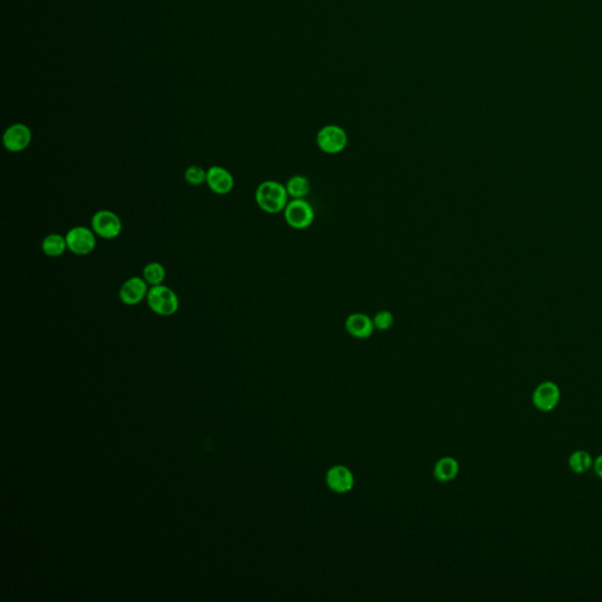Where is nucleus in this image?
Wrapping results in <instances>:
<instances>
[{
	"mask_svg": "<svg viewBox=\"0 0 602 602\" xmlns=\"http://www.w3.org/2000/svg\"><path fill=\"white\" fill-rule=\"evenodd\" d=\"M41 250L47 257L51 258L60 257L64 255L66 250H68L66 237H63L61 234H49L47 237L44 238Z\"/></svg>",
	"mask_w": 602,
	"mask_h": 602,
	"instance_id": "4468645a",
	"label": "nucleus"
},
{
	"mask_svg": "<svg viewBox=\"0 0 602 602\" xmlns=\"http://www.w3.org/2000/svg\"><path fill=\"white\" fill-rule=\"evenodd\" d=\"M561 392L556 383L553 381H544L537 386L533 395L532 402L535 409L542 412H551L559 405Z\"/></svg>",
	"mask_w": 602,
	"mask_h": 602,
	"instance_id": "0eeeda50",
	"label": "nucleus"
},
{
	"mask_svg": "<svg viewBox=\"0 0 602 602\" xmlns=\"http://www.w3.org/2000/svg\"><path fill=\"white\" fill-rule=\"evenodd\" d=\"M373 324L376 330L388 331L395 324V316L390 311H380L376 313L373 318Z\"/></svg>",
	"mask_w": 602,
	"mask_h": 602,
	"instance_id": "6ab92c4d",
	"label": "nucleus"
},
{
	"mask_svg": "<svg viewBox=\"0 0 602 602\" xmlns=\"http://www.w3.org/2000/svg\"><path fill=\"white\" fill-rule=\"evenodd\" d=\"M206 184L212 192L219 196H225L233 190L234 179L229 169L222 166H212L207 169Z\"/></svg>",
	"mask_w": 602,
	"mask_h": 602,
	"instance_id": "9b49d317",
	"label": "nucleus"
},
{
	"mask_svg": "<svg viewBox=\"0 0 602 602\" xmlns=\"http://www.w3.org/2000/svg\"><path fill=\"white\" fill-rule=\"evenodd\" d=\"M286 186L276 180L262 181L255 191V201L262 211L269 214L283 212L288 204Z\"/></svg>",
	"mask_w": 602,
	"mask_h": 602,
	"instance_id": "f257e3e1",
	"label": "nucleus"
},
{
	"mask_svg": "<svg viewBox=\"0 0 602 602\" xmlns=\"http://www.w3.org/2000/svg\"><path fill=\"white\" fill-rule=\"evenodd\" d=\"M287 193L292 199H305L311 191V184L306 177L295 174L287 180Z\"/></svg>",
	"mask_w": 602,
	"mask_h": 602,
	"instance_id": "2eb2a0df",
	"label": "nucleus"
},
{
	"mask_svg": "<svg viewBox=\"0 0 602 602\" xmlns=\"http://www.w3.org/2000/svg\"><path fill=\"white\" fill-rule=\"evenodd\" d=\"M32 140V132L29 126L24 124H15L5 131L3 136V143L6 150L13 153L22 152L30 146Z\"/></svg>",
	"mask_w": 602,
	"mask_h": 602,
	"instance_id": "1a4fd4ad",
	"label": "nucleus"
},
{
	"mask_svg": "<svg viewBox=\"0 0 602 602\" xmlns=\"http://www.w3.org/2000/svg\"><path fill=\"white\" fill-rule=\"evenodd\" d=\"M325 480L331 491L338 494L348 493L354 487V475L350 468L342 465L331 467L330 470H327Z\"/></svg>",
	"mask_w": 602,
	"mask_h": 602,
	"instance_id": "9d476101",
	"label": "nucleus"
},
{
	"mask_svg": "<svg viewBox=\"0 0 602 602\" xmlns=\"http://www.w3.org/2000/svg\"><path fill=\"white\" fill-rule=\"evenodd\" d=\"M347 134L344 129L335 125L325 126L316 136V143L320 150L327 155H337L347 146Z\"/></svg>",
	"mask_w": 602,
	"mask_h": 602,
	"instance_id": "423d86ee",
	"label": "nucleus"
},
{
	"mask_svg": "<svg viewBox=\"0 0 602 602\" xmlns=\"http://www.w3.org/2000/svg\"><path fill=\"white\" fill-rule=\"evenodd\" d=\"M207 171L198 165H192L185 171V180L192 186H200L206 183Z\"/></svg>",
	"mask_w": 602,
	"mask_h": 602,
	"instance_id": "a211bd4d",
	"label": "nucleus"
},
{
	"mask_svg": "<svg viewBox=\"0 0 602 602\" xmlns=\"http://www.w3.org/2000/svg\"><path fill=\"white\" fill-rule=\"evenodd\" d=\"M593 468H594L595 474L600 478V480H602V454L594 460Z\"/></svg>",
	"mask_w": 602,
	"mask_h": 602,
	"instance_id": "aec40b11",
	"label": "nucleus"
},
{
	"mask_svg": "<svg viewBox=\"0 0 602 602\" xmlns=\"http://www.w3.org/2000/svg\"><path fill=\"white\" fill-rule=\"evenodd\" d=\"M165 276V269L160 262H150L143 267V278L150 287L162 285Z\"/></svg>",
	"mask_w": 602,
	"mask_h": 602,
	"instance_id": "f3484780",
	"label": "nucleus"
},
{
	"mask_svg": "<svg viewBox=\"0 0 602 602\" xmlns=\"http://www.w3.org/2000/svg\"><path fill=\"white\" fill-rule=\"evenodd\" d=\"M92 230L103 239H115L122 233V222L118 214L108 210L98 211L92 217Z\"/></svg>",
	"mask_w": 602,
	"mask_h": 602,
	"instance_id": "39448f33",
	"label": "nucleus"
},
{
	"mask_svg": "<svg viewBox=\"0 0 602 602\" xmlns=\"http://www.w3.org/2000/svg\"><path fill=\"white\" fill-rule=\"evenodd\" d=\"M593 458L586 451H575L568 458V467L575 474L587 473L593 467Z\"/></svg>",
	"mask_w": 602,
	"mask_h": 602,
	"instance_id": "dca6fc26",
	"label": "nucleus"
},
{
	"mask_svg": "<svg viewBox=\"0 0 602 602\" xmlns=\"http://www.w3.org/2000/svg\"><path fill=\"white\" fill-rule=\"evenodd\" d=\"M345 327L352 337L357 339H367L376 330L373 319L364 313H352L345 321Z\"/></svg>",
	"mask_w": 602,
	"mask_h": 602,
	"instance_id": "f8f14e48",
	"label": "nucleus"
},
{
	"mask_svg": "<svg viewBox=\"0 0 602 602\" xmlns=\"http://www.w3.org/2000/svg\"><path fill=\"white\" fill-rule=\"evenodd\" d=\"M283 217L292 229L305 230L312 225L314 210L305 199H292L283 210Z\"/></svg>",
	"mask_w": 602,
	"mask_h": 602,
	"instance_id": "7ed1b4c3",
	"label": "nucleus"
},
{
	"mask_svg": "<svg viewBox=\"0 0 602 602\" xmlns=\"http://www.w3.org/2000/svg\"><path fill=\"white\" fill-rule=\"evenodd\" d=\"M459 463L454 458L444 456L435 463L433 470L434 477L437 481L448 482L456 479V475L459 474Z\"/></svg>",
	"mask_w": 602,
	"mask_h": 602,
	"instance_id": "ddd939ff",
	"label": "nucleus"
},
{
	"mask_svg": "<svg viewBox=\"0 0 602 602\" xmlns=\"http://www.w3.org/2000/svg\"><path fill=\"white\" fill-rule=\"evenodd\" d=\"M148 290H150L148 283L145 281L143 278L132 276V278L126 280L125 283H122V287H120L119 299L125 305H138L143 299H146Z\"/></svg>",
	"mask_w": 602,
	"mask_h": 602,
	"instance_id": "6e6552de",
	"label": "nucleus"
},
{
	"mask_svg": "<svg viewBox=\"0 0 602 602\" xmlns=\"http://www.w3.org/2000/svg\"><path fill=\"white\" fill-rule=\"evenodd\" d=\"M146 301L150 311L158 316H171L179 309V297L174 290L165 285L150 287Z\"/></svg>",
	"mask_w": 602,
	"mask_h": 602,
	"instance_id": "f03ea898",
	"label": "nucleus"
},
{
	"mask_svg": "<svg viewBox=\"0 0 602 602\" xmlns=\"http://www.w3.org/2000/svg\"><path fill=\"white\" fill-rule=\"evenodd\" d=\"M68 251L73 255H87L92 253L97 245V238L92 229L75 226L66 234Z\"/></svg>",
	"mask_w": 602,
	"mask_h": 602,
	"instance_id": "20e7f679",
	"label": "nucleus"
}]
</instances>
